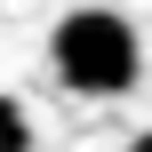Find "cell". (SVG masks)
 Here are the masks:
<instances>
[{"label":"cell","mask_w":152,"mask_h":152,"mask_svg":"<svg viewBox=\"0 0 152 152\" xmlns=\"http://www.w3.org/2000/svg\"><path fill=\"white\" fill-rule=\"evenodd\" d=\"M0 152H32V120L16 96H0Z\"/></svg>","instance_id":"7a4b0ae2"},{"label":"cell","mask_w":152,"mask_h":152,"mask_svg":"<svg viewBox=\"0 0 152 152\" xmlns=\"http://www.w3.org/2000/svg\"><path fill=\"white\" fill-rule=\"evenodd\" d=\"M48 56H56V72H64L72 96H128L136 72H144V40L112 8H72L56 24V40H48Z\"/></svg>","instance_id":"6da1fadb"},{"label":"cell","mask_w":152,"mask_h":152,"mask_svg":"<svg viewBox=\"0 0 152 152\" xmlns=\"http://www.w3.org/2000/svg\"><path fill=\"white\" fill-rule=\"evenodd\" d=\"M128 152H152V128H144V136H136V144H128Z\"/></svg>","instance_id":"3957f363"}]
</instances>
